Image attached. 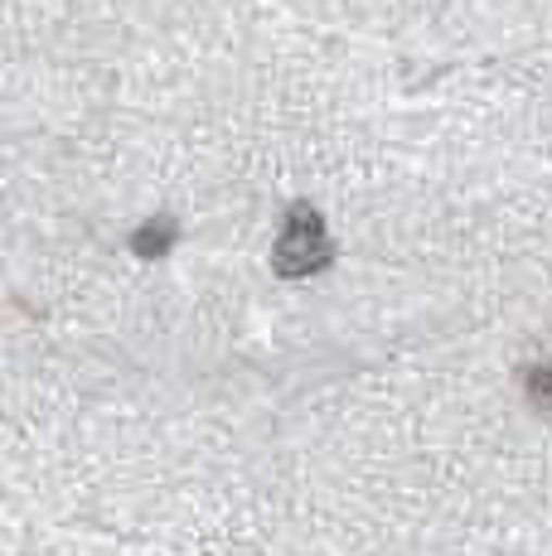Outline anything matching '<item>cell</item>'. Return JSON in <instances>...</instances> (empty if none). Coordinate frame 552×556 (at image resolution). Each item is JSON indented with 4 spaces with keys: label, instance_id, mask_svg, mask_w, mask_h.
<instances>
[{
    "label": "cell",
    "instance_id": "1",
    "mask_svg": "<svg viewBox=\"0 0 552 556\" xmlns=\"http://www.w3.org/2000/svg\"><path fill=\"white\" fill-rule=\"evenodd\" d=\"M325 252H330V242H325L321 223H315L311 213H296L291 228H286L281 242H276V266L301 276V271H315V266L325 262Z\"/></svg>",
    "mask_w": 552,
    "mask_h": 556
}]
</instances>
